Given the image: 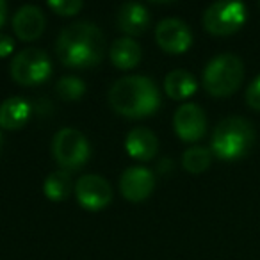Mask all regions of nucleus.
Here are the masks:
<instances>
[{"label":"nucleus","instance_id":"nucleus-1","mask_svg":"<svg viewBox=\"0 0 260 260\" xmlns=\"http://www.w3.org/2000/svg\"><path fill=\"white\" fill-rule=\"evenodd\" d=\"M105 52V36L91 22H75L64 27L55 41L59 61L70 68H91Z\"/></svg>","mask_w":260,"mask_h":260},{"label":"nucleus","instance_id":"nucleus-2","mask_svg":"<svg viewBox=\"0 0 260 260\" xmlns=\"http://www.w3.org/2000/svg\"><path fill=\"white\" fill-rule=\"evenodd\" d=\"M109 102L118 114L132 119L146 118L160 107V93L148 77L128 75L112 84Z\"/></svg>","mask_w":260,"mask_h":260},{"label":"nucleus","instance_id":"nucleus-3","mask_svg":"<svg viewBox=\"0 0 260 260\" xmlns=\"http://www.w3.org/2000/svg\"><path fill=\"white\" fill-rule=\"evenodd\" d=\"M255 138V126L251 121L241 116H230L214 128L210 152L223 160L242 159L253 148Z\"/></svg>","mask_w":260,"mask_h":260},{"label":"nucleus","instance_id":"nucleus-4","mask_svg":"<svg viewBox=\"0 0 260 260\" xmlns=\"http://www.w3.org/2000/svg\"><path fill=\"white\" fill-rule=\"evenodd\" d=\"M244 79V64L235 54H219L203 70V86L216 98L234 94Z\"/></svg>","mask_w":260,"mask_h":260},{"label":"nucleus","instance_id":"nucleus-5","mask_svg":"<svg viewBox=\"0 0 260 260\" xmlns=\"http://www.w3.org/2000/svg\"><path fill=\"white\" fill-rule=\"evenodd\" d=\"M52 155L66 171L79 170L89 160L91 146L86 136L77 128H61L52 141Z\"/></svg>","mask_w":260,"mask_h":260},{"label":"nucleus","instance_id":"nucleus-6","mask_svg":"<svg viewBox=\"0 0 260 260\" xmlns=\"http://www.w3.org/2000/svg\"><path fill=\"white\" fill-rule=\"evenodd\" d=\"M246 6L234 0L214 2L203 13V27L214 36H230L246 22Z\"/></svg>","mask_w":260,"mask_h":260},{"label":"nucleus","instance_id":"nucleus-7","mask_svg":"<svg viewBox=\"0 0 260 260\" xmlns=\"http://www.w3.org/2000/svg\"><path fill=\"white\" fill-rule=\"evenodd\" d=\"M52 73V62L47 52L40 48H25L13 57L11 77L20 86H38Z\"/></svg>","mask_w":260,"mask_h":260},{"label":"nucleus","instance_id":"nucleus-8","mask_svg":"<svg viewBox=\"0 0 260 260\" xmlns=\"http://www.w3.org/2000/svg\"><path fill=\"white\" fill-rule=\"evenodd\" d=\"M75 196L80 207L87 210H102L112 200V187L98 175H84L75 184Z\"/></svg>","mask_w":260,"mask_h":260},{"label":"nucleus","instance_id":"nucleus-9","mask_svg":"<svg viewBox=\"0 0 260 260\" xmlns=\"http://www.w3.org/2000/svg\"><path fill=\"white\" fill-rule=\"evenodd\" d=\"M155 40L168 54H182L192 43V32L185 22L178 18H164L155 29Z\"/></svg>","mask_w":260,"mask_h":260},{"label":"nucleus","instance_id":"nucleus-10","mask_svg":"<svg viewBox=\"0 0 260 260\" xmlns=\"http://www.w3.org/2000/svg\"><path fill=\"white\" fill-rule=\"evenodd\" d=\"M173 126L182 141L194 143L205 136L207 118L205 112L196 104H184L177 109L173 116Z\"/></svg>","mask_w":260,"mask_h":260},{"label":"nucleus","instance_id":"nucleus-11","mask_svg":"<svg viewBox=\"0 0 260 260\" xmlns=\"http://www.w3.org/2000/svg\"><path fill=\"white\" fill-rule=\"evenodd\" d=\"M119 189L128 202H143L155 189V177L148 168L132 166L123 171L121 178H119Z\"/></svg>","mask_w":260,"mask_h":260},{"label":"nucleus","instance_id":"nucleus-12","mask_svg":"<svg viewBox=\"0 0 260 260\" xmlns=\"http://www.w3.org/2000/svg\"><path fill=\"white\" fill-rule=\"evenodd\" d=\"M45 15L36 6H23L13 16V30L23 41H34L45 30Z\"/></svg>","mask_w":260,"mask_h":260},{"label":"nucleus","instance_id":"nucleus-13","mask_svg":"<svg viewBox=\"0 0 260 260\" xmlns=\"http://www.w3.org/2000/svg\"><path fill=\"white\" fill-rule=\"evenodd\" d=\"M118 27L126 36H139L150 27V13L139 2H125L118 9Z\"/></svg>","mask_w":260,"mask_h":260},{"label":"nucleus","instance_id":"nucleus-14","mask_svg":"<svg viewBox=\"0 0 260 260\" xmlns=\"http://www.w3.org/2000/svg\"><path fill=\"white\" fill-rule=\"evenodd\" d=\"M125 150L132 159L150 160L155 157L157 150H159V141H157V136L150 128L138 126V128L130 130L128 136H126Z\"/></svg>","mask_w":260,"mask_h":260},{"label":"nucleus","instance_id":"nucleus-15","mask_svg":"<svg viewBox=\"0 0 260 260\" xmlns=\"http://www.w3.org/2000/svg\"><path fill=\"white\" fill-rule=\"evenodd\" d=\"M32 105L22 96H11L0 104V126L6 130H18L29 121Z\"/></svg>","mask_w":260,"mask_h":260},{"label":"nucleus","instance_id":"nucleus-16","mask_svg":"<svg viewBox=\"0 0 260 260\" xmlns=\"http://www.w3.org/2000/svg\"><path fill=\"white\" fill-rule=\"evenodd\" d=\"M164 89L171 100H185L196 93L198 82L187 70H173L164 79Z\"/></svg>","mask_w":260,"mask_h":260},{"label":"nucleus","instance_id":"nucleus-17","mask_svg":"<svg viewBox=\"0 0 260 260\" xmlns=\"http://www.w3.org/2000/svg\"><path fill=\"white\" fill-rule=\"evenodd\" d=\"M143 52L139 43L130 38H119L111 47V62L119 70H132L139 64Z\"/></svg>","mask_w":260,"mask_h":260},{"label":"nucleus","instance_id":"nucleus-18","mask_svg":"<svg viewBox=\"0 0 260 260\" xmlns=\"http://www.w3.org/2000/svg\"><path fill=\"white\" fill-rule=\"evenodd\" d=\"M72 175L66 170L54 171L47 177L43 185V191L48 200L52 202H62L70 196L72 192Z\"/></svg>","mask_w":260,"mask_h":260},{"label":"nucleus","instance_id":"nucleus-19","mask_svg":"<svg viewBox=\"0 0 260 260\" xmlns=\"http://www.w3.org/2000/svg\"><path fill=\"white\" fill-rule=\"evenodd\" d=\"M212 162V152L205 146H191L182 155V164L192 175L203 173Z\"/></svg>","mask_w":260,"mask_h":260},{"label":"nucleus","instance_id":"nucleus-20","mask_svg":"<svg viewBox=\"0 0 260 260\" xmlns=\"http://www.w3.org/2000/svg\"><path fill=\"white\" fill-rule=\"evenodd\" d=\"M55 91L57 94L66 102H75L86 93V84H84L82 79L75 75H66V77H61L55 86Z\"/></svg>","mask_w":260,"mask_h":260},{"label":"nucleus","instance_id":"nucleus-21","mask_svg":"<svg viewBox=\"0 0 260 260\" xmlns=\"http://www.w3.org/2000/svg\"><path fill=\"white\" fill-rule=\"evenodd\" d=\"M48 8L61 16H73L84 8V4L80 0H50Z\"/></svg>","mask_w":260,"mask_h":260},{"label":"nucleus","instance_id":"nucleus-22","mask_svg":"<svg viewBox=\"0 0 260 260\" xmlns=\"http://www.w3.org/2000/svg\"><path fill=\"white\" fill-rule=\"evenodd\" d=\"M246 104L255 111H260V75H256L251 80L246 91Z\"/></svg>","mask_w":260,"mask_h":260},{"label":"nucleus","instance_id":"nucleus-23","mask_svg":"<svg viewBox=\"0 0 260 260\" xmlns=\"http://www.w3.org/2000/svg\"><path fill=\"white\" fill-rule=\"evenodd\" d=\"M13 50H15V41H13V38L0 32V59L8 57L9 54H13Z\"/></svg>","mask_w":260,"mask_h":260},{"label":"nucleus","instance_id":"nucleus-24","mask_svg":"<svg viewBox=\"0 0 260 260\" xmlns=\"http://www.w3.org/2000/svg\"><path fill=\"white\" fill-rule=\"evenodd\" d=\"M6 16H8V4H6L4 0H0V27L4 25Z\"/></svg>","mask_w":260,"mask_h":260},{"label":"nucleus","instance_id":"nucleus-25","mask_svg":"<svg viewBox=\"0 0 260 260\" xmlns=\"http://www.w3.org/2000/svg\"><path fill=\"white\" fill-rule=\"evenodd\" d=\"M0 148H2V132H0Z\"/></svg>","mask_w":260,"mask_h":260}]
</instances>
